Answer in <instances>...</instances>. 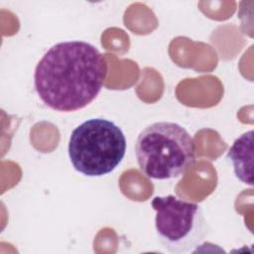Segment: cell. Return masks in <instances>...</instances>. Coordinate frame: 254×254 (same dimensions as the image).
I'll use <instances>...</instances> for the list:
<instances>
[{
	"label": "cell",
	"mask_w": 254,
	"mask_h": 254,
	"mask_svg": "<svg viewBox=\"0 0 254 254\" xmlns=\"http://www.w3.org/2000/svg\"><path fill=\"white\" fill-rule=\"evenodd\" d=\"M253 130L235 139L227 152L235 177L248 186H253Z\"/></svg>",
	"instance_id": "5"
},
{
	"label": "cell",
	"mask_w": 254,
	"mask_h": 254,
	"mask_svg": "<svg viewBox=\"0 0 254 254\" xmlns=\"http://www.w3.org/2000/svg\"><path fill=\"white\" fill-rule=\"evenodd\" d=\"M106 74L105 58L95 46L83 41H65L51 47L39 61L34 84L48 107L72 112L96 98Z\"/></svg>",
	"instance_id": "1"
},
{
	"label": "cell",
	"mask_w": 254,
	"mask_h": 254,
	"mask_svg": "<svg viewBox=\"0 0 254 254\" xmlns=\"http://www.w3.org/2000/svg\"><path fill=\"white\" fill-rule=\"evenodd\" d=\"M135 155L140 170L148 178L170 180L183 176L194 163L195 146L182 125L159 121L139 133Z\"/></svg>",
	"instance_id": "2"
},
{
	"label": "cell",
	"mask_w": 254,
	"mask_h": 254,
	"mask_svg": "<svg viewBox=\"0 0 254 254\" xmlns=\"http://www.w3.org/2000/svg\"><path fill=\"white\" fill-rule=\"evenodd\" d=\"M155 228L162 246L170 253L194 252L208 236L209 228L201 206L176 195L155 196Z\"/></svg>",
	"instance_id": "4"
},
{
	"label": "cell",
	"mask_w": 254,
	"mask_h": 254,
	"mask_svg": "<svg viewBox=\"0 0 254 254\" xmlns=\"http://www.w3.org/2000/svg\"><path fill=\"white\" fill-rule=\"evenodd\" d=\"M67 151L75 171L87 177H101L113 172L122 162L126 138L114 122L90 118L72 130Z\"/></svg>",
	"instance_id": "3"
}]
</instances>
